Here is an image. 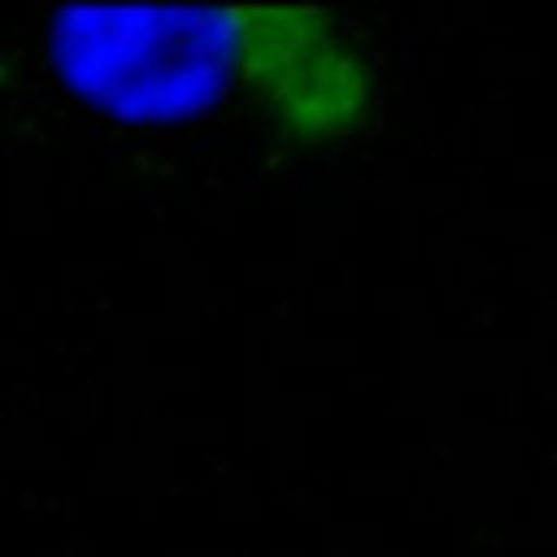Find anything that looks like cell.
<instances>
[{"label": "cell", "mask_w": 557, "mask_h": 557, "mask_svg": "<svg viewBox=\"0 0 557 557\" xmlns=\"http://www.w3.org/2000/svg\"><path fill=\"white\" fill-rule=\"evenodd\" d=\"M44 48L61 83L117 122H196L235 91H257L292 144L370 117V70L326 9L65 4Z\"/></svg>", "instance_id": "obj_1"}]
</instances>
